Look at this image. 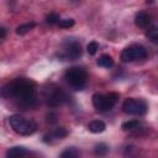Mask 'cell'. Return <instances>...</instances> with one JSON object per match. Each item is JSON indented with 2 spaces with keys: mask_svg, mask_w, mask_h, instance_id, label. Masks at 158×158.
<instances>
[{
  "mask_svg": "<svg viewBox=\"0 0 158 158\" xmlns=\"http://www.w3.org/2000/svg\"><path fill=\"white\" fill-rule=\"evenodd\" d=\"M98 65L99 67H102V68H111L114 65V59L109 54H102L99 57V59L96 60Z\"/></svg>",
  "mask_w": 158,
  "mask_h": 158,
  "instance_id": "cell-13",
  "label": "cell"
},
{
  "mask_svg": "<svg viewBox=\"0 0 158 158\" xmlns=\"http://www.w3.org/2000/svg\"><path fill=\"white\" fill-rule=\"evenodd\" d=\"M2 96L11 98L21 110H28L36 105V85L26 78H17L2 88Z\"/></svg>",
  "mask_w": 158,
  "mask_h": 158,
  "instance_id": "cell-1",
  "label": "cell"
},
{
  "mask_svg": "<svg viewBox=\"0 0 158 158\" xmlns=\"http://www.w3.org/2000/svg\"><path fill=\"white\" fill-rule=\"evenodd\" d=\"M44 99H46V102L48 106L57 107V106H60L65 101L67 96L60 88H58L56 85H49L44 90Z\"/></svg>",
  "mask_w": 158,
  "mask_h": 158,
  "instance_id": "cell-5",
  "label": "cell"
},
{
  "mask_svg": "<svg viewBox=\"0 0 158 158\" xmlns=\"http://www.w3.org/2000/svg\"><path fill=\"white\" fill-rule=\"evenodd\" d=\"M88 128H89V131L93 132V133H100V132L105 131L106 125H105L102 121H100V120H94V121H91V122L88 125Z\"/></svg>",
  "mask_w": 158,
  "mask_h": 158,
  "instance_id": "cell-12",
  "label": "cell"
},
{
  "mask_svg": "<svg viewBox=\"0 0 158 158\" xmlns=\"http://www.w3.org/2000/svg\"><path fill=\"white\" fill-rule=\"evenodd\" d=\"M59 21H60V17H59V15L56 14V12H51L49 15L46 16V22H47L48 25H58Z\"/></svg>",
  "mask_w": 158,
  "mask_h": 158,
  "instance_id": "cell-19",
  "label": "cell"
},
{
  "mask_svg": "<svg viewBox=\"0 0 158 158\" xmlns=\"http://www.w3.org/2000/svg\"><path fill=\"white\" fill-rule=\"evenodd\" d=\"M79 156V151L75 149L74 147H70V148H67L65 151H63L60 153V157L62 158H75Z\"/></svg>",
  "mask_w": 158,
  "mask_h": 158,
  "instance_id": "cell-17",
  "label": "cell"
},
{
  "mask_svg": "<svg viewBox=\"0 0 158 158\" xmlns=\"http://www.w3.org/2000/svg\"><path fill=\"white\" fill-rule=\"evenodd\" d=\"M81 56V46L78 41H67L63 46V52L60 54L62 58L75 60Z\"/></svg>",
  "mask_w": 158,
  "mask_h": 158,
  "instance_id": "cell-8",
  "label": "cell"
},
{
  "mask_svg": "<svg viewBox=\"0 0 158 158\" xmlns=\"http://www.w3.org/2000/svg\"><path fill=\"white\" fill-rule=\"evenodd\" d=\"M147 36H148L151 40H158V20L154 21L153 23H151V25L148 26Z\"/></svg>",
  "mask_w": 158,
  "mask_h": 158,
  "instance_id": "cell-15",
  "label": "cell"
},
{
  "mask_svg": "<svg viewBox=\"0 0 158 158\" xmlns=\"http://www.w3.org/2000/svg\"><path fill=\"white\" fill-rule=\"evenodd\" d=\"M122 109L126 114L133 115V116H142L147 112V104L142 99H135L128 98L123 101Z\"/></svg>",
  "mask_w": 158,
  "mask_h": 158,
  "instance_id": "cell-6",
  "label": "cell"
},
{
  "mask_svg": "<svg viewBox=\"0 0 158 158\" xmlns=\"http://www.w3.org/2000/svg\"><path fill=\"white\" fill-rule=\"evenodd\" d=\"M117 101H118V94H116V93L94 94L93 95V105L100 112L111 110L116 105Z\"/></svg>",
  "mask_w": 158,
  "mask_h": 158,
  "instance_id": "cell-4",
  "label": "cell"
},
{
  "mask_svg": "<svg viewBox=\"0 0 158 158\" xmlns=\"http://www.w3.org/2000/svg\"><path fill=\"white\" fill-rule=\"evenodd\" d=\"M6 36V28L5 27H1L0 28V40H4Z\"/></svg>",
  "mask_w": 158,
  "mask_h": 158,
  "instance_id": "cell-23",
  "label": "cell"
},
{
  "mask_svg": "<svg viewBox=\"0 0 158 158\" xmlns=\"http://www.w3.org/2000/svg\"><path fill=\"white\" fill-rule=\"evenodd\" d=\"M146 56H147V52H146V48L143 46L131 44L121 52V60L125 63H128V62H133V60L144 59Z\"/></svg>",
  "mask_w": 158,
  "mask_h": 158,
  "instance_id": "cell-7",
  "label": "cell"
},
{
  "mask_svg": "<svg viewBox=\"0 0 158 158\" xmlns=\"http://www.w3.org/2000/svg\"><path fill=\"white\" fill-rule=\"evenodd\" d=\"M9 123L11 126V128L21 136H30V135H33L37 131V123L33 120L25 118L20 115L10 116L9 117Z\"/></svg>",
  "mask_w": 158,
  "mask_h": 158,
  "instance_id": "cell-2",
  "label": "cell"
},
{
  "mask_svg": "<svg viewBox=\"0 0 158 158\" xmlns=\"http://www.w3.org/2000/svg\"><path fill=\"white\" fill-rule=\"evenodd\" d=\"M58 25H59V27H62V28H69V27H72V26L74 25V20H73V19L60 20Z\"/></svg>",
  "mask_w": 158,
  "mask_h": 158,
  "instance_id": "cell-20",
  "label": "cell"
},
{
  "mask_svg": "<svg viewBox=\"0 0 158 158\" xmlns=\"http://www.w3.org/2000/svg\"><path fill=\"white\" fill-rule=\"evenodd\" d=\"M122 130L123 131H136L141 127V122L138 120H130L122 123Z\"/></svg>",
  "mask_w": 158,
  "mask_h": 158,
  "instance_id": "cell-14",
  "label": "cell"
},
{
  "mask_svg": "<svg viewBox=\"0 0 158 158\" xmlns=\"http://www.w3.org/2000/svg\"><path fill=\"white\" fill-rule=\"evenodd\" d=\"M94 152H95L96 156H105L109 152V146L105 144V143H99V144L95 146Z\"/></svg>",
  "mask_w": 158,
  "mask_h": 158,
  "instance_id": "cell-18",
  "label": "cell"
},
{
  "mask_svg": "<svg viewBox=\"0 0 158 158\" xmlns=\"http://www.w3.org/2000/svg\"><path fill=\"white\" fill-rule=\"evenodd\" d=\"M33 27H35V22L22 23V25H20V26H17V27H16V33H17V35H25V33L30 32Z\"/></svg>",
  "mask_w": 158,
  "mask_h": 158,
  "instance_id": "cell-16",
  "label": "cell"
},
{
  "mask_svg": "<svg viewBox=\"0 0 158 158\" xmlns=\"http://www.w3.org/2000/svg\"><path fill=\"white\" fill-rule=\"evenodd\" d=\"M64 78L72 88H74L75 90H81L86 84L88 73L81 67H70L65 70Z\"/></svg>",
  "mask_w": 158,
  "mask_h": 158,
  "instance_id": "cell-3",
  "label": "cell"
},
{
  "mask_svg": "<svg viewBox=\"0 0 158 158\" xmlns=\"http://www.w3.org/2000/svg\"><path fill=\"white\" fill-rule=\"evenodd\" d=\"M135 22L138 27L141 28H146L151 25V17L149 15H147L146 12H138L136 15V19H135Z\"/></svg>",
  "mask_w": 158,
  "mask_h": 158,
  "instance_id": "cell-10",
  "label": "cell"
},
{
  "mask_svg": "<svg viewBox=\"0 0 158 158\" xmlns=\"http://www.w3.org/2000/svg\"><path fill=\"white\" fill-rule=\"evenodd\" d=\"M67 135H68V132H67V130H65L64 127H57V128L52 130L49 133L44 135V136H43V141H44V142H52V141H54V139H62V138H64Z\"/></svg>",
  "mask_w": 158,
  "mask_h": 158,
  "instance_id": "cell-9",
  "label": "cell"
},
{
  "mask_svg": "<svg viewBox=\"0 0 158 158\" xmlns=\"http://www.w3.org/2000/svg\"><path fill=\"white\" fill-rule=\"evenodd\" d=\"M47 117H48V121H49L51 123H52V122H56V121H57V115H56V114H49V115H48Z\"/></svg>",
  "mask_w": 158,
  "mask_h": 158,
  "instance_id": "cell-22",
  "label": "cell"
},
{
  "mask_svg": "<svg viewBox=\"0 0 158 158\" xmlns=\"http://www.w3.org/2000/svg\"><path fill=\"white\" fill-rule=\"evenodd\" d=\"M86 49H88V53H89V54L94 56V54L96 53V51L99 49V44H98V43H96L95 41H93V42H90V43L88 44Z\"/></svg>",
  "mask_w": 158,
  "mask_h": 158,
  "instance_id": "cell-21",
  "label": "cell"
},
{
  "mask_svg": "<svg viewBox=\"0 0 158 158\" xmlns=\"http://www.w3.org/2000/svg\"><path fill=\"white\" fill-rule=\"evenodd\" d=\"M28 154H30V152L26 148H23V147H11L6 152V157H9V158L25 157V156H28Z\"/></svg>",
  "mask_w": 158,
  "mask_h": 158,
  "instance_id": "cell-11",
  "label": "cell"
}]
</instances>
